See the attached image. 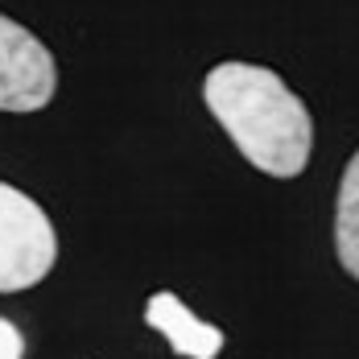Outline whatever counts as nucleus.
Segmentation results:
<instances>
[{"mask_svg":"<svg viewBox=\"0 0 359 359\" xmlns=\"http://www.w3.org/2000/svg\"><path fill=\"white\" fill-rule=\"evenodd\" d=\"M203 100L236 141L244 161L269 178H297L314 149V120L285 79L252 62H219L203 83Z\"/></svg>","mask_w":359,"mask_h":359,"instance_id":"f257e3e1","label":"nucleus"},{"mask_svg":"<svg viewBox=\"0 0 359 359\" xmlns=\"http://www.w3.org/2000/svg\"><path fill=\"white\" fill-rule=\"evenodd\" d=\"M58 260V236L50 215L29 194L0 182V293L46 281V273Z\"/></svg>","mask_w":359,"mask_h":359,"instance_id":"f03ea898","label":"nucleus"},{"mask_svg":"<svg viewBox=\"0 0 359 359\" xmlns=\"http://www.w3.org/2000/svg\"><path fill=\"white\" fill-rule=\"evenodd\" d=\"M54 54L25 25L0 13V111H41L54 100Z\"/></svg>","mask_w":359,"mask_h":359,"instance_id":"7ed1b4c3","label":"nucleus"},{"mask_svg":"<svg viewBox=\"0 0 359 359\" xmlns=\"http://www.w3.org/2000/svg\"><path fill=\"white\" fill-rule=\"evenodd\" d=\"M144 323L153 326L174 347V355H182V359H215L223 351V330L203 323L194 310H186V302H182L178 293H170V289H161V293L149 297Z\"/></svg>","mask_w":359,"mask_h":359,"instance_id":"20e7f679","label":"nucleus"},{"mask_svg":"<svg viewBox=\"0 0 359 359\" xmlns=\"http://www.w3.org/2000/svg\"><path fill=\"white\" fill-rule=\"evenodd\" d=\"M334 248L339 264L359 281V153L347 161L339 182V207H334Z\"/></svg>","mask_w":359,"mask_h":359,"instance_id":"39448f33","label":"nucleus"},{"mask_svg":"<svg viewBox=\"0 0 359 359\" xmlns=\"http://www.w3.org/2000/svg\"><path fill=\"white\" fill-rule=\"evenodd\" d=\"M25 355V339H21V330L8 323V318H0V359H21Z\"/></svg>","mask_w":359,"mask_h":359,"instance_id":"423d86ee","label":"nucleus"}]
</instances>
